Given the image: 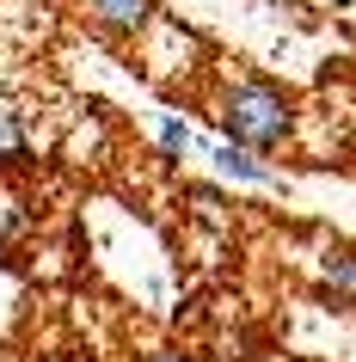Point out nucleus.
I'll use <instances>...</instances> for the list:
<instances>
[{"instance_id": "nucleus-7", "label": "nucleus", "mask_w": 356, "mask_h": 362, "mask_svg": "<svg viewBox=\"0 0 356 362\" xmlns=\"http://www.w3.org/2000/svg\"><path fill=\"white\" fill-rule=\"evenodd\" d=\"M160 148H166V153H190L197 141H190V129H185V123H172V117H160Z\"/></svg>"}, {"instance_id": "nucleus-4", "label": "nucleus", "mask_w": 356, "mask_h": 362, "mask_svg": "<svg viewBox=\"0 0 356 362\" xmlns=\"http://www.w3.org/2000/svg\"><path fill=\"white\" fill-rule=\"evenodd\" d=\"M25 160H31V148H25V123L0 105V172H19Z\"/></svg>"}, {"instance_id": "nucleus-5", "label": "nucleus", "mask_w": 356, "mask_h": 362, "mask_svg": "<svg viewBox=\"0 0 356 362\" xmlns=\"http://www.w3.org/2000/svg\"><path fill=\"white\" fill-rule=\"evenodd\" d=\"M326 288H332L338 301L356 307V252H332L326 258Z\"/></svg>"}, {"instance_id": "nucleus-2", "label": "nucleus", "mask_w": 356, "mask_h": 362, "mask_svg": "<svg viewBox=\"0 0 356 362\" xmlns=\"http://www.w3.org/2000/svg\"><path fill=\"white\" fill-rule=\"evenodd\" d=\"M80 13L111 37H142L154 19V0H80Z\"/></svg>"}, {"instance_id": "nucleus-6", "label": "nucleus", "mask_w": 356, "mask_h": 362, "mask_svg": "<svg viewBox=\"0 0 356 362\" xmlns=\"http://www.w3.org/2000/svg\"><path fill=\"white\" fill-rule=\"evenodd\" d=\"M19 228H25V209H19V197H13V191H0V246H6V240H13Z\"/></svg>"}, {"instance_id": "nucleus-3", "label": "nucleus", "mask_w": 356, "mask_h": 362, "mask_svg": "<svg viewBox=\"0 0 356 362\" xmlns=\"http://www.w3.org/2000/svg\"><path fill=\"white\" fill-rule=\"evenodd\" d=\"M209 160H215L227 178H240V185H270V166H264V160H252V148H240V141H222Z\"/></svg>"}, {"instance_id": "nucleus-1", "label": "nucleus", "mask_w": 356, "mask_h": 362, "mask_svg": "<svg viewBox=\"0 0 356 362\" xmlns=\"http://www.w3.org/2000/svg\"><path fill=\"white\" fill-rule=\"evenodd\" d=\"M215 123H222L227 141H240V148H282L289 129H295V111H289V93L270 86V80H234L222 98H215Z\"/></svg>"}, {"instance_id": "nucleus-8", "label": "nucleus", "mask_w": 356, "mask_h": 362, "mask_svg": "<svg viewBox=\"0 0 356 362\" xmlns=\"http://www.w3.org/2000/svg\"><path fill=\"white\" fill-rule=\"evenodd\" d=\"M148 362H197V356H190V350H154Z\"/></svg>"}]
</instances>
